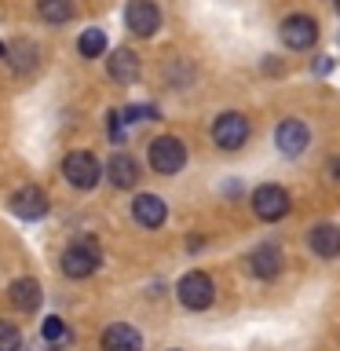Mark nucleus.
<instances>
[{
	"label": "nucleus",
	"mask_w": 340,
	"mask_h": 351,
	"mask_svg": "<svg viewBox=\"0 0 340 351\" xmlns=\"http://www.w3.org/2000/svg\"><path fill=\"white\" fill-rule=\"evenodd\" d=\"M62 176H66L70 186H77V191H92V186L99 183V176H103V169H99L95 154L73 150V154H66V161H62Z\"/></svg>",
	"instance_id": "1"
},
{
	"label": "nucleus",
	"mask_w": 340,
	"mask_h": 351,
	"mask_svg": "<svg viewBox=\"0 0 340 351\" xmlns=\"http://www.w3.org/2000/svg\"><path fill=\"white\" fill-rule=\"evenodd\" d=\"M99 263H103V256H99V245L92 238L73 241V245L62 252V274L66 278H88V274H95Z\"/></svg>",
	"instance_id": "2"
},
{
	"label": "nucleus",
	"mask_w": 340,
	"mask_h": 351,
	"mask_svg": "<svg viewBox=\"0 0 340 351\" xmlns=\"http://www.w3.org/2000/svg\"><path fill=\"white\" fill-rule=\"evenodd\" d=\"M186 165V147L175 136H158L150 143V169L158 176H175Z\"/></svg>",
	"instance_id": "3"
},
{
	"label": "nucleus",
	"mask_w": 340,
	"mask_h": 351,
	"mask_svg": "<svg viewBox=\"0 0 340 351\" xmlns=\"http://www.w3.org/2000/svg\"><path fill=\"white\" fill-rule=\"evenodd\" d=\"M175 293H180V304L186 307V311H205L208 304H212V278H208L205 271H191V274H183L180 285H175Z\"/></svg>",
	"instance_id": "4"
},
{
	"label": "nucleus",
	"mask_w": 340,
	"mask_h": 351,
	"mask_svg": "<svg viewBox=\"0 0 340 351\" xmlns=\"http://www.w3.org/2000/svg\"><path fill=\"white\" fill-rule=\"evenodd\" d=\"M252 213H256L260 219H267V223H274V219H282L285 213H289V191L278 183H263L252 191Z\"/></svg>",
	"instance_id": "5"
},
{
	"label": "nucleus",
	"mask_w": 340,
	"mask_h": 351,
	"mask_svg": "<svg viewBox=\"0 0 340 351\" xmlns=\"http://www.w3.org/2000/svg\"><path fill=\"white\" fill-rule=\"evenodd\" d=\"M245 139H249V121L234 114V110H227V114H219L216 117V125H212V143L219 150H238V147H245Z\"/></svg>",
	"instance_id": "6"
},
{
	"label": "nucleus",
	"mask_w": 340,
	"mask_h": 351,
	"mask_svg": "<svg viewBox=\"0 0 340 351\" xmlns=\"http://www.w3.org/2000/svg\"><path fill=\"white\" fill-rule=\"evenodd\" d=\"M125 26L136 33V37H154L161 29V11L154 0H128L125 8Z\"/></svg>",
	"instance_id": "7"
},
{
	"label": "nucleus",
	"mask_w": 340,
	"mask_h": 351,
	"mask_svg": "<svg viewBox=\"0 0 340 351\" xmlns=\"http://www.w3.org/2000/svg\"><path fill=\"white\" fill-rule=\"evenodd\" d=\"M318 40V22L311 15H289L282 22V44L293 51H307Z\"/></svg>",
	"instance_id": "8"
},
{
	"label": "nucleus",
	"mask_w": 340,
	"mask_h": 351,
	"mask_svg": "<svg viewBox=\"0 0 340 351\" xmlns=\"http://www.w3.org/2000/svg\"><path fill=\"white\" fill-rule=\"evenodd\" d=\"M8 208L19 219H44L48 216V194H44L40 186H19V191L8 197Z\"/></svg>",
	"instance_id": "9"
},
{
	"label": "nucleus",
	"mask_w": 340,
	"mask_h": 351,
	"mask_svg": "<svg viewBox=\"0 0 340 351\" xmlns=\"http://www.w3.org/2000/svg\"><path fill=\"white\" fill-rule=\"evenodd\" d=\"M307 143H311V132H307V125H304V121H296V117L282 121V125L274 128V147H278L285 158H296V154H304Z\"/></svg>",
	"instance_id": "10"
},
{
	"label": "nucleus",
	"mask_w": 340,
	"mask_h": 351,
	"mask_svg": "<svg viewBox=\"0 0 340 351\" xmlns=\"http://www.w3.org/2000/svg\"><path fill=\"white\" fill-rule=\"evenodd\" d=\"M132 216H136V223L139 227H161L165 223V216H169V205L161 202L158 194H139L136 202H132Z\"/></svg>",
	"instance_id": "11"
},
{
	"label": "nucleus",
	"mask_w": 340,
	"mask_h": 351,
	"mask_svg": "<svg viewBox=\"0 0 340 351\" xmlns=\"http://www.w3.org/2000/svg\"><path fill=\"white\" fill-rule=\"evenodd\" d=\"M103 351H143L139 329H132L128 322H114L103 329Z\"/></svg>",
	"instance_id": "12"
},
{
	"label": "nucleus",
	"mask_w": 340,
	"mask_h": 351,
	"mask_svg": "<svg viewBox=\"0 0 340 351\" xmlns=\"http://www.w3.org/2000/svg\"><path fill=\"white\" fill-rule=\"evenodd\" d=\"M106 176H110V183L117 186V191H128V186H136L139 183V165L132 154H114L106 165Z\"/></svg>",
	"instance_id": "13"
},
{
	"label": "nucleus",
	"mask_w": 340,
	"mask_h": 351,
	"mask_svg": "<svg viewBox=\"0 0 340 351\" xmlns=\"http://www.w3.org/2000/svg\"><path fill=\"white\" fill-rule=\"evenodd\" d=\"M106 70H110V77H114L117 84H132L139 77V55L132 48H117L106 59Z\"/></svg>",
	"instance_id": "14"
},
{
	"label": "nucleus",
	"mask_w": 340,
	"mask_h": 351,
	"mask_svg": "<svg viewBox=\"0 0 340 351\" xmlns=\"http://www.w3.org/2000/svg\"><path fill=\"white\" fill-rule=\"evenodd\" d=\"M249 271L256 278H274L282 271V249L278 245H260L249 252Z\"/></svg>",
	"instance_id": "15"
},
{
	"label": "nucleus",
	"mask_w": 340,
	"mask_h": 351,
	"mask_svg": "<svg viewBox=\"0 0 340 351\" xmlns=\"http://www.w3.org/2000/svg\"><path fill=\"white\" fill-rule=\"evenodd\" d=\"M11 304L19 307V311H37L40 300H44V293H40V282L37 278H19V282H11Z\"/></svg>",
	"instance_id": "16"
},
{
	"label": "nucleus",
	"mask_w": 340,
	"mask_h": 351,
	"mask_svg": "<svg viewBox=\"0 0 340 351\" xmlns=\"http://www.w3.org/2000/svg\"><path fill=\"white\" fill-rule=\"evenodd\" d=\"M307 241H311V249L318 252V256H340V227L337 223H318L311 234H307Z\"/></svg>",
	"instance_id": "17"
},
{
	"label": "nucleus",
	"mask_w": 340,
	"mask_h": 351,
	"mask_svg": "<svg viewBox=\"0 0 340 351\" xmlns=\"http://www.w3.org/2000/svg\"><path fill=\"white\" fill-rule=\"evenodd\" d=\"M37 15L51 26H62L73 19V0H37Z\"/></svg>",
	"instance_id": "18"
},
{
	"label": "nucleus",
	"mask_w": 340,
	"mask_h": 351,
	"mask_svg": "<svg viewBox=\"0 0 340 351\" xmlns=\"http://www.w3.org/2000/svg\"><path fill=\"white\" fill-rule=\"evenodd\" d=\"M77 51H81L84 59H99V55L106 51V33L103 29H84L81 37H77Z\"/></svg>",
	"instance_id": "19"
},
{
	"label": "nucleus",
	"mask_w": 340,
	"mask_h": 351,
	"mask_svg": "<svg viewBox=\"0 0 340 351\" xmlns=\"http://www.w3.org/2000/svg\"><path fill=\"white\" fill-rule=\"evenodd\" d=\"M40 333H44V340H48V344H66V340H70V329H66V322H62L59 315L44 318Z\"/></svg>",
	"instance_id": "20"
},
{
	"label": "nucleus",
	"mask_w": 340,
	"mask_h": 351,
	"mask_svg": "<svg viewBox=\"0 0 340 351\" xmlns=\"http://www.w3.org/2000/svg\"><path fill=\"white\" fill-rule=\"evenodd\" d=\"M22 348V333L15 322H4L0 318V351H19Z\"/></svg>",
	"instance_id": "21"
},
{
	"label": "nucleus",
	"mask_w": 340,
	"mask_h": 351,
	"mask_svg": "<svg viewBox=\"0 0 340 351\" xmlns=\"http://www.w3.org/2000/svg\"><path fill=\"white\" fill-rule=\"evenodd\" d=\"M110 139H114V143L125 139V114H117V110L110 114Z\"/></svg>",
	"instance_id": "22"
},
{
	"label": "nucleus",
	"mask_w": 340,
	"mask_h": 351,
	"mask_svg": "<svg viewBox=\"0 0 340 351\" xmlns=\"http://www.w3.org/2000/svg\"><path fill=\"white\" fill-rule=\"evenodd\" d=\"M4 55H8V44H0V59H4Z\"/></svg>",
	"instance_id": "23"
},
{
	"label": "nucleus",
	"mask_w": 340,
	"mask_h": 351,
	"mask_svg": "<svg viewBox=\"0 0 340 351\" xmlns=\"http://www.w3.org/2000/svg\"><path fill=\"white\" fill-rule=\"evenodd\" d=\"M333 172H337V176H340V161H337V165H333Z\"/></svg>",
	"instance_id": "24"
},
{
	"label": "nucleus",
	"mask_w": 340,
	"mask_h": 351,
	"mask_svg": "<svg viewBox=\"0 0 340 351\" xmlns=\"http://www.w3.org/2000/svg\"><path fill=\"white\" fill-rule=\"evenodd\" d=\"M337 11H340V0H337Z\"/></svg>",
	"instance_id": "25"
}]
</instances>
